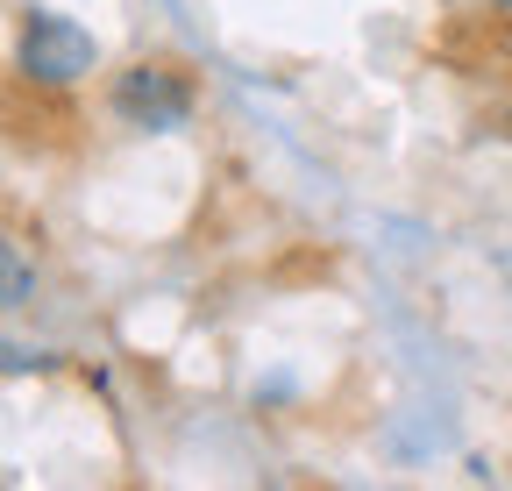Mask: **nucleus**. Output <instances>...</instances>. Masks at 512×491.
Segmentation results:
<instances>
[{
    "label": "nucleus",
    "mask_w": 512,
    "mask_h": 491,
    "mask_svg": "<svg viewBox=\"0 0 512 491\" xmlns=\"http://www.w3.org/2000/svg\"><path fill=\"white\" fill-rule=\"evenodd\" d=\"M29 299V271H22V257H8V306H22Z\"/></svg>",
    "instance_id": "obj_3"
},
{
    "label": "nucleus",
    "mask_w": 512,
    "mask_h": 491,
    "mask_svg": "<svg viewBox=\"0 0 512 491\" xmlns=\"http://www.w3.org/2000/svg\"><path fill=\"white\" fill-rule=\"evenodd\" d=\"M114 114L136 121V129H178L192 114V79L178 65H136L114 86Z\"/></svg>",
    "instance_id": "obj_2"
},
{
    "label": "nucleus",
    "mask_w": 512,
    "mask_h": 491,
    "mask_svg": "<svg viewBox=\"0 0 512 491\" xmlns=\"http://www.w3.org/2000/svg\"><path fill=\"white\" fill-rule=\"evenodd\" d=\"M93 57H100V43L72 22V15H29V29H22V79L29 86H79L86 72H93Z\"/></svg>",
    "instance_id": "obj_1"
}]
</instances>
